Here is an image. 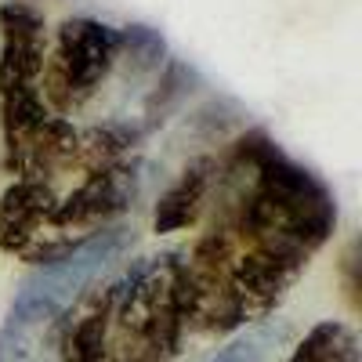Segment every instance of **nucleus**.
I'll return each instance as SVG.
<instances>
[{
	"instance_id": "11",
	"label": "nucleus",
	"mask_w": 362,
	"mask_h": 362,
	"mask_svg": "<svg viewBox=\"0 0 362 362\" xmlns=\"http://www.w3.org/2000/svg\"><path fill=\"white\" fill-rule=\"evenodd\" d=\"M286 341H290V326L276 322V319H264V322H254L228 348H221L210 362H272Z\"/></svg>"
},
{
	"instance_id": "10",
	"label": "nucleus",
	"mask_w": 362,
	"mask_h": 362,
	"mask_svg": "<svg viewBox=\"0 0 362 362\" xmlns=\"http://www.w3.org/2000/svg\"><path fill=\"white\" fill-rule=\"evenodd\" d=\"M286 362H358L355 329L341 319H322L305 334V341L290 351Z\"/></svg>"
},
{
	"instance_id": "7",
	"label": "nucleus",
	"mask_w": 362,
	"mask_h": 362,
	"mask_svg": "<svg viewBox=\"0 0 362 362\" xmlns=\"http://www.w3.org/2000/svg\"><path fill=\"white\" fill-rule=\"evenodd\" d=\"M138 196V170L131 163H112L102 170H90L80 185L62 196L51 210V232H58L69 243H80V232L90 235V228H102L105 221L131 210Z\"/></svg>"
},
{
	"instance_id": "8",
	"label": "nucleus",
	"mask_w": 362,
	"mask_h": 362,
	"mask_svg": "<svg viewBox=\"0 0 362 362\" xmlns=\"http://www.w3.org/2000/svg\"><path fill=\"white\" fill-rule=\"evenodd\" d=\"M119 300V279L90 283L58 322V362H105L109 326Z\"/></svg>"
},
{
	"instance_id": "5",
	"label": "nucleus",
	"mask_w": 362,
	"mask_h": 362,
	"mask_svg": "<svg viewBox=\"0 0 362 362\" xmlns=\"http://www.w3.org/2000/svg\"><path fill=\"white\" fill-rule=\"evenodd\" d=\"M119 29L98 18H66L54 33V51L44 58L40 95L54 116H69L95 98L116 66Z\"/></svg>"
},
{
	"instance_id": "12",
	"label": "nucleus",
	"mask_w": 362,
	"mask_h": 362,
	"mask_svg": "<svg viewBox=\"0 0 362 362\" xmlns=\"http://www.w3.org/2000/svg\"><path fill=\"white\" fill-rule=\"evenodd\" d=\"M124 58L131 66V73H153L163 66L167 58V44L156 29L148 25H127L119 29V51H116V62Z\"/></svg>"
},
{
	"instance_id": "3",
	"label": "nucleus",
	"mask_w": 362,
	"mask_h": 362,
	"mask_svg": "<svg viewBox=\"0 0 362 362\" xmlns=\"http://www.w3.org/2000/svg\"><path fill=\"white\" fill-rule=\"evenodd\" d=\"M185 286L181 254L148 257L119 276V300L109 326L116 362H174L185 337Z\"/></svg>"
},
{
	"instance_id": "9",
	"label": "nucleus",
	"mask_w": 362,
	"mask_h": 362,
	"mask_svg": "<svg viewBox=\"0 0 362 362\" xmlns=\"http://www.w3.org/2000/svg\"><path fill=\"white\" fill-rule=\"evenodd\" d=\"M214 170L218 163L210 160V156H199L192 160L185 170H181V177L174 181V185L160 196L156 203V214H153V228L163 235V232H177V228H185L199 218V210H203V199L210 192V185H214Z\"/></svg>"
},
{
	"instance_id": "14",
	"label": "nucleus",
	"mask_w": 362,
	"mask_h": 362,
	"mask_svg": "<svg viewBox=\"0 0 362 362\" xmlns=\"http://www.w3.org/2000/svg\"><path fill=\"white\" fill-rule=\"evenodd\" d=\"M105 362H116V358H105Z\"/></svg>"
},
{
	"instance_id": "13",
	"label": "nucleus",
	"mask_w": 362,
	"mask_h": 362,
	"mask_svg": "<svg viewBox=\"0 0 362 362\" xmlns=\"http://www.w3.org/2000/svg\"><path fill=\"white\" fill-rule=\"evenodd\" d=\"M344 276H348V297H351V305H358V300H355V293H358V283H355V243L344 254Z\"/></svg>"
},
{
	"instance_id": "6",
	"label": "nucleus",
	"mask_w": 362,
	"mask_h": 362,
	"mask_svg": "<svg viewBox=\"0 0 362 362\" xmlns=\"http://www.w3.org/2000/svg\"><path fill=\"white\" fill-rule=\"evenodd\" d=\"M58 196L51 181L40 177H15L8 192L0 196V250L18 254L33 264H47L58 254H66L69 239L51 232V210Z\"/></svg>"
},
{
	"instance_id": "2",
	"label": "nucleus",
	"mask_w": 362,
	"mask_h": 362,
	"mask_svg": "<svg viewBox=\"0 0 362 362\" xmlns=\"http://www.w3.org/2000/svg\"><path fill=\"white\" fill-rule=\"evenodd\" d=\"M131 247L127 228H98L76 247L37 264L0 322V362H58V322Z\"/></svg>"
},
{
	"instance_id": "1",
	"label": "nucleus",
	"mask_w": 362,
	"mask_h": 362,
	"mask_svg": "<svg viewBox=\"0 0 362 362\" xmlns=\"http://www.w3.org/2000/svg\"><path fill=\"white\" fill-rule=\"evenodd\" d=\"M225 199L218 218L239 243L312 261L337 228V199L329 185L290 160L264 131L235 141L225 174Z\"/></svg>"
},
{
	"instance_id": "4",
	"label": "nucleus",
	"mask_w": 362,
	"mask_h": 362,
	"mask_svg": "<svg viewBox=\"0 0 362 362\" xmlns=\"http://www.w3.org/2000/svg\"><path fill=\"white\" fill-rule=\"evenodd\" d=\"M47 58L44 15L29 4H0V127H4V160L37 134L47 116L40 95V73Z\"/></svg>"
}]
</instances>
